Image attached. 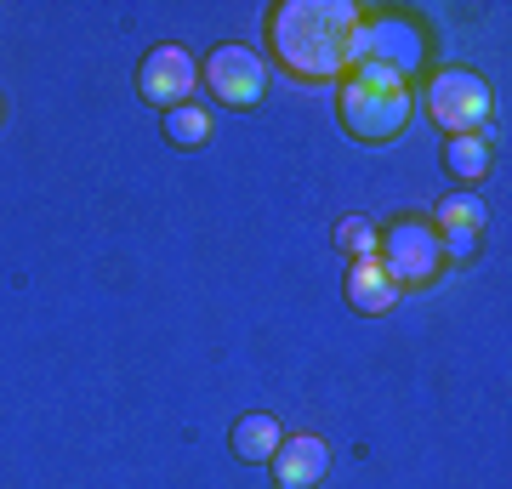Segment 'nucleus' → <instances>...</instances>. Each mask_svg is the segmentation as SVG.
<instances>
[{
    "label": "nucleus",
    "instance_id": "obj_3",
    "mask_svg": "<svg viewBox=\"0 0 512 489\" xmlns=\"http://www.w3.org/2000/svg\"><path fill=\"white\" fill-rule=\"evenodd\" d=\"M376 262L399 290H421L444 273V251H439V228L421 217H399L382 228V245H376Z\"/></svg>",
    "mask_w": 512,
    "mask_h": 489
},
{
    "label": "nucleus",
    "instance_id": "obj_8",
    "mask_svg": "<svg viewBox=\"0 0 512 489\" xmlns=\"http://www.w3.org/2000/svg\"><path fill=\"white\" fill-rule=\"evenodd\" d=\"M330 472V444L319 433H302V438H285L274 450V478L279 489H319Z\"/></svg>",
    "mask_w": 512,
    "mask_h": 489
},
{
    "label": "nucleus",
    "instance_id": "obj_9",
    "mask_svg": "<svg viewBox=\"0 0 512 489\" xmlns=\"http://www.w3.org/2000/svg\"><path fill=\"white\" fill-rule=\"evenodd\" d=\"M348 302L359 313H370V319H382V313L399 308V285L382 273V262L376 256H359V262H348Z\"/></svg>",
    "mask_w": 512,
    "mask_h": 489
},
{
    "label": "nucleus",
    "instance_id": "obj_13",
    "mask_svg": "<svg viewBox=\"0 0 512 489\" xmlns=\"http://www.w3.org/2000/svg\"><path fill=\"white\" fill-rule=\"evenodd\" d=\"M165 137H171L177 148H200L205 137H211V114L194 109V103H183V109L165 114Z\"/></svg>",
    "mask_w": 512,
    "mask_h": 489
},
{
    "label": "nucleus",
    "instance_id": "obj_11",
    "mask_svg": "<svg viewBox=\"0 0 512 489\" xmlns=\"http://www.w3.org/2000/svg\"><path fill=\"white\" fill-rule=\"evenodd\" d=\"M444 171L456 182H478L490 171V143H484V131L473 137H444Z\"/></svg>",
    "mask_w": 512,
    "mask_h": 489
},
{
    "label": "nucleus",
    "instance_id": "obj_4",
    "mask_svg": "<svg viewBox=\"0 0 512 489\" xmlns=\"http://www.w3.org/2000/svg\"><path fill=\"white\" fill-rule=\"evenodd\" d=\"M348 69H359V63H382V69L393 74H410L427 63V35H421L410 18H399V12H382V18H359V29L348 35Z\"/></svg>",
    "mask_w": 512,
    "mask_h": 489
},
{
    "label": "nucleus",
    "instance_id": "obj_5",
    "mask_svg": "<svg viewBox=\"0 0 512 489\" xmlns=\"http://www.w3.org/2000/svg\"><path fill=\"white\" fill-rule=\"evenodd\" d=\"M427 114L444 137H473L490 126V86L473 69H444L427 86Z\"/></svg>",
    "mask_w": 512,
    "mask_h": 489
},
{
    "label": "nucleus",
    "instance_id": "obj_15",
    "mask_svg": "<svg viewBox=\"0 0 512 489\" xmlns=\"http://www.w3.org/2000/svg\"><path fill=\"white\" fill-rule=\"evenodd\" d=\"M439 251L444 262H467V256H478V234L473 228H439Z\"/></svg>",
    "mask_w": 512,
    "mask_h": 489
},
{
    "label": "nucleus",
    "instance_id": "obj_14",
    "mask_svg": "<svg viewBox=\"0 0 512 489\" xmlns=\"http://www.w3.org/2000/svg\"><path fill=\"white\" fill-rule=\"evenodd\" d=\"M376 245H382V228H376L370 217H342L336 222V251L342 256L359 262V256H376Z\"/></svg>",
    "mask_w": 512,
    "mask_h": 489
},
{
    "label": "nucleus",
    "instance_id": "obj_2",
    "mask_svg": "<svg viewBox=\"0 0 512 489\" xmlns=\"http://www.w3.org/2000/svg\"><path fill=\"white\" fill-rule=\"evenodd\" d=\"M336 114H342L348 137H359V143H393V137L410 126L416 97H410V86L382 91V86H365V80L342 74V86H336Z\"/></svg>",
    "mask_w": 512,
    "mask_h": 489
},
{
    "label": "nucleus",
    "instance_id": "obj_7",
    "mask_svg": "<svg viewBox=\"0 0 512 489\" xmlns=\"http://www.w3.org/2000/svg\"><path fill=\"white\" fill-rule=\"evenodd\" d=\"M194 86H200V63H194L183 46H154V52L137 63V97L154 103L160 114L183 109L188 97H194Z\"/></svg>",
    "mask_w": 512,
    "mask_h": 489
},
{
    "label": "nucleus",
    "instance_id": "obj_6",
    "mask_svg": "<svg viewBox=\"0 0 512 489\" xmlns=\"http://www.w3.org/2000/svg\"><path fill=\"white\" fill-rule=\"evenodd\" d=\"M200 86H211L222 109H256L262 91H268V63L251 46H217L200 63Z\"/></svg>",
    "mask_w": 512,
    "mask_h": 489
},
{
    "label": "nucleus",
    "instance_id": "obj_1",
    "mask_svg": "<svg viewBox=\"0 0 512 489\" xmlns=\"http://www.w3.org/2000/svg\"><path fill=\"white\" fill-rule=\"evenodd\" d=\"M353 0H279L268 12V40H274L279 69L296 80H342L348 74V35L359 29Z\"/></svg>",
    "mask_w": 512,
    "mask_h": 489
},
{
    "label": "nucleus",
    "instance_id": "obj_10",
    "mask_svg": "<svg viewBox=\"0 0 512 489\" xmlns=\"http://www.w3.org/2000/svg\"><path fill=\"white\" fill-rule=\"evenodd\" d=\"M228 444H234V455L239 461H274V450L279 444H285V433H279V421L274 416H262V410H256V416H239L234 421V438H228Z\"/></svg>",
    "mask_w": 512,
    "mask_h": 489
},
{
    "label": "nucleus",
    "instance_id": "obj_12",
    "mask_svg": "<svg viewBox=\"0 0 512 489\" xmlns=\"http://www.w3.org/2000/svg\"><path fill=\"white\" fill-rule=\"evenodd\" d=\"M433 217H439L433 228H473V234H484V217H490V211H484L478 194H444Z\"/></svg>",
    "mask_w": 512,
    "mask_h": 489
}]
</instances>
